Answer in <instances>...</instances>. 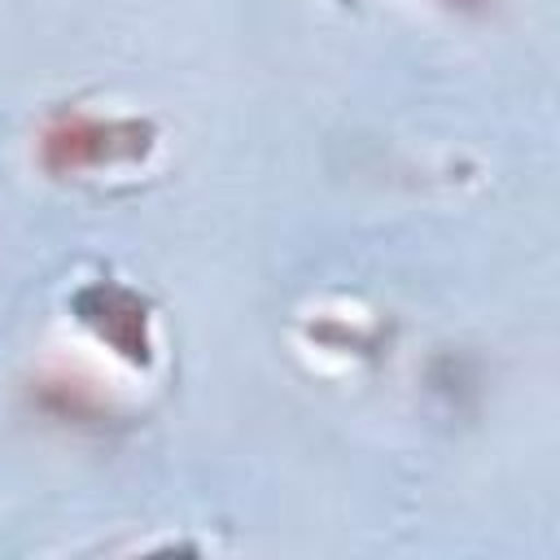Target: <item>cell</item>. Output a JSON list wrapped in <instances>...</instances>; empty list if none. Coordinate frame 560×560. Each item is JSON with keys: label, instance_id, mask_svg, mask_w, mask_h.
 I'll use <instances>...</instances> for the list:
<instances>
[{"label": "cell", "instance_id": "obj_1", "mask_svg": "<svg viewBox=\"0 0 560 560\" xmlns=\"http://www.w3.org/2000/svg\"><path fill=\"white\" fill-rule=\"evenodd\" d=\"M153 144L149 122H101L88 114H61L39 131V162L52 175H74L88 166L140 158Z\"/></svg>", "mask_w": 560, "mask_h": 560}, {"label": "cell", "instance_id": "obj_2", "mask_svg": "<svg viewBox=\"0 0 560 560\" xmlns=\"http://www.w3.org/2000/svg\"><path fill=\"white\" fill-rule=\"evenodd\" d=\"M39 402H44L52 416H70V420H88V416H96V398L83 394L74 381H44Z\"/></svg>", "mask_w": 560, "mask_h": 560}, {"label": "cell", "instance_id": "obj_3", "mask_svg": "<svg viewBox=\"0 0 560 560\" xmlns=\"http://www.w3.org/2000/svg\"><path fill=\"white\" fill-rule=\"evenodd\" d=\"M451 4H459V9H477L481 0H451Z\"/></svg>", "mask_w": 560, "mask_h": 560}]
</instances>
